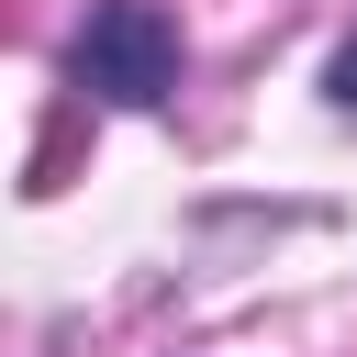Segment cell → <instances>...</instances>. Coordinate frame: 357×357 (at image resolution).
<instances>
[{
	"label": "cell",
	"instance_id": "1",
	"mask_svg": "<svg viewBox=\"0 0 357 357\" xmlns=\"http://www.w3.org/2000/svg\"><path fill=\"white\" fill-rule=\"evenodd\" d=\"M67 78L89 100H112V112H156L178 89V22L156 0H100L78 22V45H67Z\"/></svg>",
	"mask_w": 357,
	"mask_h": 357
},
{
	"label": "cell",
	"instance_id": "2",
	"mask_svg": "<svg viewBox=\"0 0 357 357\" xmlns=\"http://www.w3.org/2000/svg\"><path fill=\"white\" fill-rule=\"evenodd\" d=\"M335 100H357V45H346V56H335Z\"/></svg>",
	"mask_w": 357,
	"mask_h": 357
}]
</instances>
